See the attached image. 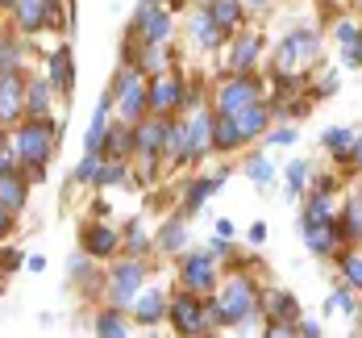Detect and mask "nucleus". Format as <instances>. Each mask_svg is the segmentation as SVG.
<instances>
[{"instance_id": "nucleus-27", "label": "nucleus", "mask_w": 362, "mask_h": 338, "mask_svg": "<svg viewBox=\"0 0 362 338\" xmlns=\"http://www.w3.org/2000/svg\"><path fill=\"white\" fill-rule=\"evenodd\" d=\"M350 147H354V134L350 130H329L325 134V150L337 154V163H350Z\"/></svg>"}, {"instance_id": "nucleus-39", "label": "nucleus", "mask_w": 362, "mask_h": 338, "mask_svg": "<svg viewBox=\"0 0 362 338\" xmlns=\"http://www.w3.org/2000/svg\"><path fill=\"white\" fill-rule=\"evenodd\" d=\"M8 213H13V209H8V205L0 201V238H4L8 230H13V218H8Z\"/></svg>"}, {"instance_id": "nucleus-26", "label": "nucleus", "mask_w": 362, "mask_h": 338, "mask_svg": "<svg viewBox=\"0 0 362 338\" xmlns=\"http://www.w3.org/2000/svg\"><path fill=\"white\" fill-rule=\"evenodd\" d=\"M0 201L8 209H21V201H25V188H21V180L13 171H0Z\"/></svg>"}, {"instance_id": "nucleus-9", "label": "nucleus", "mask_w": 362, "mask_h": 338, "mask_svg": "<svg viewBox=\"0 0 362 338\" xmlns=\"http://www.w3.org/2000/svg\"><path fill=\"white\" fill-rule=\"evenodd\" d=\"M209 147H213V113H204V117H196V121L183 125V163L200 159Z\"/></svg>"}, {"instance_id": "nucleus-1", "label": "nucleus", "mask_w": 362, "mask_h": 338, "mask_svg": "<svg viewBox=\"0 0 362 338\" xmlns=\"http://www.w3.org/2000/svg\"><path fill=\"white\" fill-rule=\"evenodd\" d=\"M254 305H258V297H254V284L246 280V276H233V280L221 288V297H213V305H209V317H213V326L246 322V317L254 313Z\"/></svg>"}, {"instance_id": "nucleus-46", "label": "nucleus", "mask_w": 362, "mask_h": 338, "mask_svg": "<svg viewBox=\"0 0 362 338\" xmlns=\"http://www.w3.org/2000/svg\"><path fill=\"white\" fill-rule=\"evenodd\" d=\"M250 4H271V0H250Z\"/></svg>"}, {"instance_id": "nucleus-29", "label": "nucleus", "mask_w": 362, "mask_h": 338, "mask_svg": "<svg viewBox=\"0 0 362 338\" xmlns=\"http://www.w3.org/2000/svg\"><path fill=\"white\" fill-rule=\"evenodd\" d=\"M96 334L121 338V334H129V326H125V317H121V313H100V317H96Z\"/></svg>"}, {"instance_id": "nucleus-17", "label": "nucleus", "mask_w": 362, "mask_h": 338, "mask_svg": "<svg viewBox=\"0 0 362 338\" xmlns=\"http://www.w3.org/2000/svg\"><path fill=\"white\" fill-rule=\"evenodd\" d=\"M337 230H341L346 242H362V196H350L346 201V209L337 218Z\"/></svg>"}, {"instance_id": "nucleus-2", "label": "nucleus", "mask_w": 362, "mask_h": 338, "mask_svg": "<svg viewBox=\"0 0 362 338\" xmlns=\"http://www.w3.org/2000/svg\"><path fill=\"white\" fill-rule=\"evenodd\" d=\"M262 101V84L250 72H238L233 79H225L217 88V113H242Z\"/></svg>"}, {"instance_id": "nucleus-31", "label": "nucleus", "mask_w": 362, "mask_h": 338, "mask_svg": "<svg viewBox=\"0 0 362 338\" xmlns=\"http://www.w3.org/2000/svg\"><path fill=\"white\" fill-rule=\"evenodd\" d=\"M341 271H346V284H350V288H362V255L358 251L341 255Z\"/></svg>"}, {"instance_id": "nucleus-22", "label": "nucleus", "mask_w": 362, "mask_h": 338, "mask_svg": "<svg viewBox=\"0 0 362 338\" xmlns=\"http://www.w3.org/2000/svg\"><path fill=\"white\" fill-rule=\"evenodd\" d=\"M296 313H300V305L291 293H267V317L271 322H296Z\"/></svg>"}, {"instance_id": "nucleus-11", "label": "nucleus", "mask_w": 362, "mask_h": 338, "mask_svg": "<svg viewBox=\"0 0 362 338\" xmlns=\"http://www.w3.org/2000/svg\"><path fill=\"white\" fill-rule=\"evenodd\" d=\"M304 242H308V251L313 255H337V242H341V230H337V218L333 222H321V225H304Z\"/></svg>"}, {"instance_id": "nucleus-21", "label": "nucleus", "mask_w": 362, "mask_h": 338, "mask_svg": "<svg viewBox=\"0 0 362 338\" xmlns=\"http://www.w3.org/2000/svg\"><path fill=\"white\" fill-rule=\"evenodd\" d=\"M192 38H196V42H200L204 50H217L221 42H225V30H221L217 21L209 17V9H204V13L196 17V26H192Z\"/></svg>"}, {"instance_id": "nucleus-24", "label": "nucleus", "mask_w": 362, "mask_h": 338, "mask_svg": "<svg viewBox=\"0 0 362 338\" xmlns=\"http://www.w3.org/2000/svg\"><path fill=\"white\" fill-rule=\"evenodd\" d=\"M221 180L225 176H204V180H196V184L187 188V201H183V213H196L204 201H209V192H217L221 188Z\"/></svg>"}, {"instance_id": "nucleus-10", "label": "nucleus", "mask_w": 362, "mask_h": 338, "mask_svg": "<svg viewBox=\"0 0 362 338\" xmlns=\"http://www.w3.org/2000/svg\"><path fill=\"white\" fill-rule=\"evenodd\" d=\"M183 288H192V293H213L217 288V271H213L209 255H187L183 259Z\"/></svg>"}, {"instance_id": "nucleus-23", "label": "nucleus", "mask_w": 362, "mask_h": 338, "mask_svg": "<svg viewBox=\"0 0 362 338\" xmlns=\"http://www.w3.org/2000/svg\"><path fill=\"white\" fill-rule=\"evenodd\" d=\"M321 222H333V205H329V192L317 188L304 205V225H321Z\"/></svg>"}, {"instance_id": "nucleus-44", "label": "nucleus", "mask_w": 362, "mask_h": 338, "mask_svg": "<svg viewBox=\"0 0 362 338\" xmlns=\"http://www.w3.org/2000/svg\"><path fill=\"white\" fill-rule=\"evenodd\" d=\"M300 334H304V338H317V334H321V326H317V322H300Z\"/></svg>"}, {"instance_id": "nucleus-43", "label": "nucleus", "mask_w": 362, "mask_h": 338, "mask_svg": "<svg viewBox=\"0 0 362 338\" xmlns=\"http://www.w3.org/2000/svg\"><path fill=\"white\" fill-rule=\"evenodd\" d=\"M217 234H221V238H225V242H229V238H233V234H238V230H233V222H229V218H225V222H217Z\"/></svg>"}, {"instance_id": "nucleus-34", "label": "nucleus", "mask_w": 362, "mask_h": 338, "mask_svg": "<svg viewBox=\"0 0 362 338\" xmlns=\"http://www.w3.org/2000/svg\"><path fill=\"white\" fill-rule=\"evenodd\" d=\"M129 147H134V134H125V130H109V154L112 159H121Z\"/></svg>"}, {"instance_id": "nucleus-38", "label": "nucleus", "mask_w": 362, "mask_h": 338, "mask_svg": "<svg viewBox=\"0 0 362 338\" xmlns=\"http://www.w3.org/2000/svg\"><path fill=\"white\" fill-rule=\"evenodd\" d=\"M346 63H350V67H362V34L346 46Z\"/></svg>"}, {"instance_id": "nucleus-15", "label": "nucleus", "mask_w": 362, "mask_h": 338, "mask_svg": "<svg viewBox=\"0 0 362 338\" xmlns=\"http://www.w3.org/2000/svg\"><path fill=\"white\" fill-rule=\"evenodd\" d=\"M258 50H262V38L242 34L238 42H233V50H229V67H233V72H250L254 59H258Z\"/></svg>"}, {"instance_id": "nucleus-40", "label": "nucleus", "mask_w": 362, "mask_h": 338, "mask_svg": "<svg viewBox=\"0 0 362 338\" xmlns=\"http://www.w3.org/2000/svg\"><path fill=\"white\" fill-rule=\"evenodd\" d=\"M250 242H254V247H262V242H267V225H262V222L250 225Z\"/></svg>"}, {"instance_id": "nucleus-5", "label": "nucleus", "mask_w": 362, "mask_h": 338, "mask_svg": "<svg viewBox=\"0 0 362 338\" xmlns=\"http://www.w3.org/2000/svg\"><path fill=\"white\" fill-rule=\"evenodd\" d=\"M134 30H138L142 42H167V34H171V17L163 13L158 0H142V4H138V17H134Z\"/></svg>"}, {"instance_id": "nucleus-35", "label": "nucleus", "mask_w": 362, "mask_h": 338, "mask_svg": "<svg viewBox=\"0 0 362 338\" xmlns=\"http://www.w3.org/2000/svg\"><path fill=\"white\" fill-rule=\"evenodd\" d=\"M296 134H300V130L284 125V130H271V134H262V138H267V147H291V142H296Z\"/></svg>"}, {"instance_id": "nucleus-19", "label": "nucleus", "mask_w": 362, "mask_h": 338, "mask_svg": "<svg viewBox=\"0 0 362 338\" xmlns=\"http://www.w3.org/2000/svg\"><path fill=\"white\" fill-rule=\"evenodd\" d=\"M209 17L217 21L221 30H238L242 26V0H209Z\"/></svg>"}, {"instance_id": "nucleus-16", "label": "nucleus", "mask_w": 362, "mask_h": 338, "mask_svg": "<svg viewBox=\"0 0 362 338\" xmlns=\"http://www.w3.org/2000/svg\"><path fill=\"white\" fill-rule=\"evenodd\" d=\"M21 109V79L13 75V67L0 75V121H8V117H17Z\"/></svg>"}, {"instance_id": "nucleus-36", "label": "nucleus", "mask_w": 362, "mask_h": 338, "mask_svg": "<svg viewBox=\"0 0 362 338\" xmlns=\"http://www.w3.org/2000/svg\"><path fill=\"white\" fill-rule=\"evenodd\" d=\"M96 176H100V159H96V154H88V159L79 163V171H75V180H79V184H88V180H96Z\"/></svg>"}, {"instance_id": "nucleus-13", "label": "nucleus", "mask_w": 362, "mask_h": 338, "mask_svg": "<svg viewBox=\"0 0 362 338\" xmlns=\"http://www.w3.org/2000/svg\"><path fill=\"white\" fill-rule=\"evenodd\" d=\"M246 142L233 113H213V150H238Z\"/></svg>"}, {"instance_id": "nucleus-3", "label": "nucleus", "mask_w": 362, "mask_h": 338, "mask_svg": "<svg viewBox=\"0 0 362 338\" xmlns=\"http://www.w3.org/2000/svg\"><path fill=\"white\" fill-rule=\"evenodd\" d=\"M167 313H171V326H175L180 334H209V326H213V317L204 313V305H200V297H196L192 288L171 300Z\"/></svg>"}, {"instance_id": "nucleus-12", "label": "nucleus", "mask_w": 362, "mask_h": 338, "mask_svg": "<svg viewBox=\"0 0 362 338\" xmlns=\"http://www.w3.org/2000/svg\"><path fill=\"white\" fill-rule=\"evenodd\" d=\"M146 101H150V113H171V109H180L183 88L175 79H154V84L146 88Z\"/></svg>"}, {"instance_id": "nucleus-33", "label": "nucleus", "mask_w": 362, "mask_h": 338, "mask_svg": "<svg viewBox=\"0 0 362 338\" xmlns=\"http://www.w3.org/2000/svg\"><path fill=\"white\" fill-rule=\"evenodd\" d=\"M46 92H50L46 84H34V88H30V113H34V117H46V109H50V96H46Z\"/></svg>"}, {"instance_id": "nucleus-42", "label": "nucleus", "mask_w": 362, "mask_h": 338, "mask_svg": "<svg viewBox=\"0 0 362 338\" xmlns=\"http://www.w3.org/2000/svg\"><path fill=\"white\" fill-rule=\"evenodd\" d=\"M350 163L362 167V134H354V147H350Z\"/></svg>"}, {"instance_id": "nucleus-47", "label": "nucleus", "mask_w": 362, "mask_h": 338, "mask_svg": "<svg viewBox=\"0 0 362 338\" xmlns=\"http://www.w3.org/2000/svg\"><path fill=\"white\" fill-rule=\"evenodd\" d=\"M0 4H17V0H0Z\"/></svg>"}, {"instance_id": "nucleus-28", "label": "nucleus", "mask_w": 362, "mask_h": 338, "mask_svg": "<svg viewBox=\"0 0 362 338\" xmlns=\"http://www.w3.org/2000/svg\"><path fill=\"white\" fill-rule=\"evenodd\" d=\"M183 242H187L183 222H167V225H163V234H158V247H163V251H180Z\"/></svg>"}, {"instance_id": "nucleus-8", "label": "nucleus", "mask_w": 362, "mask_h": 338, "mask_svg": "<svg viewBox=\"0 0 362 338\" xmlns=\"http://www.w3.org/2000/svg\"><path fill=\"white\" fill-rule=\"evenodd\" d=\"M117 101H121V113H125V121H138V117L150 109L142 79H138L134 72H121V84H117Z\"/></svg>"}, {"instance_id": "nucleus-37", "label": "nucleus", "mask_w": 362, "mask_h": 338, "mask_svg": "<svg viewBox=\"0 0 362 338\" xmlns=\"http://www.w3.org/2000/svg\"><path fill=\"white\" fill-rule=\"evenodd\" d=\"M358 34H362V30L354 26V21H341V26H337V42H341V46H350Z\"/></svg>"}, {"instance_id": "nucleus-4", "label": "nucleus", "mask_w": 362, "mask_h": 338, "mask_svg": "<svg viewBox=\"0 0 362 338\" xmlns=\"http://www.w3.org/2000/svg\"><path fill=\"white\" fill-rule=\"evenodd\" d=\"M50 147H54V130H50V125H25L21 138H17V154H21V163H25V167L34 163L37 171H42V163L50 159Z\"/></svg>"}, {"instance_id": "nucleus-20", "label": "nucleus", "mask_w": 362, "mask_h": 338, "mask_svg": "<svg viewBox=\"0 0 362 338\" xmlns=\"http://www.w3.org/2000/svg\"><path fill=\"white\" fill-rule=\"evenodd\" d=\"M163 313H167V300H163V293H142V297L134 300V317H138L142 326L163 322Z\"/></svg>"}, {"instance_id": "nucleus-32", "label": "nucleus", "mask_w": 362, "mask_h": 338, "mask_svg": "<svg viewBox=\"0 0 362 338\" xmlns=\"http://www.w3.org/2000/svg\"><path fill=\"white\" fill-rule=\"evenodd\" d=\"M288 184H291V196H300V192H304V184H308V163H304V159L288 163Z\"/></svg>"}, {"instance_id": "nucleus-18", "label": "nucleus", "mask_w": 362, "mask_h": 338, "mask_svg": "<svg viewBox=\"0 0 362 338\" xmlns=\"http://www.w3.org/2000/svg\"><path fill=\"white\" fill-rule=\"evenodd\" d=\"M83 251L105 259V255H112V251H117V234H112V230H105V225H88V230H83Z\"/></svg>"}, {"instance_id": "nucleus-25", "label": "nucleus", "mask_w": 362, "mask_h": 338, "mask_svg": "<svg viewBox=\"0 0 362 338\" xmlns=\"http://www.w3.org/2000/svg\"><path fill=\"white\" fill-rule=\"evenodd\" d=\"M50 84L63 88V92H71V50H67V46L50 59Z\"/></svg>"}, {"instance_id": "nucleus-6", "label": "nucleus", "mask_w": 362, "mask_h": 338, "mask_svg": "<svg viewBox=\"0 0 362 338\" xmlns=\"http://www.w3.org/2000/svg\"><path fill=\"white\" fill-rule=\"evenodd\" d=\"M142 276H146V267L138 259H129V263H117L112 267V284H109V297L117 309H125L129 300H134V293L142 288Z\"/></svg>"}, {"instance_id": "nucleus-41", "label": "nucleus", "mask_w": 362, "mask_h": 338, "mask_svg": "<svg viewBox=\"0 0 362 338\" xmlns=\"http://www.w3.org/2000/svg\"><path fill=\"white\" fill-rule=\"evenodd\" d=\"M129 247H134V251H146V238H142V230H138V225L129 230Z\"/></svg>"}, {"instance_id": "nucleus-14", "label": "nucleus", "mask_w": 362, "mask_h": 338, "mask_svg": "<svg viewBox=\"0 0 362 338\" xmlns=\"http://www.w3.org/2000/svg\"><path fill=\"white\" fill-rule=\"evenodd\" d=\"M238 117V130H242V138L250 142V138H262L267 134V125H271V109L258 101V105H250V109H242V113H233Z\"/></svg>"}, {"instance_id": "nucleus-7", "label": "nucleus", "mask_w": 362, "mask_h": 338, "mask_svg": "<svg viewBox=\"0 0 362 338\" xmlns=\"http://www.w3.org/2000/svg\"><path fill=\"white\" fill-rule=\"evenodd\" d=\"M317 46H321V38L313 34V30H296V34H288L284 38V46H279V72H291L296 63L313 59Z\"/></svg>"}, {"instance_id": "nucleus-30", "label": "nucleus", "mask_w": 362, "mask_h": 338, "mask_svg": "<svg viewBox=\"0 0 362 338\" xmlns=\"http://www.w3.org/2000/svg\"><path fill=\"white\" fill-rule=\"evenodd\" d=\"M246 176H250L254 184H271V180H275V167H271L262 154H254L250 163H246Z\"/></svg>"}, {"instance_id": "nucleus-45", "label": "nucleus", "mask_w": 362, "mask_h": 338, "mask_svg": "<svg viewBox=\"0 0 362 338\" xmlns=\"http://www.w3.org/2000/svg\"><path fill=\"white\" fill-rule=\"evenodd\" d=\"M13 67V55H4V38H0V72H8Z\"/></svg>"}]
</instances>
